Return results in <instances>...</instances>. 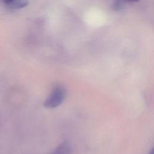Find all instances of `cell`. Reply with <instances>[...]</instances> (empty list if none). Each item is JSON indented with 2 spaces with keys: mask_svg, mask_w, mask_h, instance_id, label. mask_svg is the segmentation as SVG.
<instances>
[{
  "mask_svg": "<svg viewBox=\"0 0 154 154\" xmlns=\"http://www.w3.org/2000/svg\"><path fill=\"white\" fill-rule=\"evenodd\" d=\"M5 5L12 9H19L28 5V0H2Z\"/></svg>",
  "mask_w": 154,
  "mask_h": 154,
  "instance_id": "2",
  "label": "cell"
},
{
  "mask_svg": "<svg viewBox=\"0 0 154 154\" xmlns=\"http://www.w3.org/2000/svg\"><path fill=\"white\" fill-rule=\"evenodd\" d=\"M126 1H128V2H137L139 0H125Z\"/></svg>",
  "mask_w": 154,
  "mask_h": 154,
  "instance_id": "4",
  "label": "cell"
},
{
  "mask_svg": "<svg viewBox=\"0 0 154 154\" xmlns=\"http://www.w3.org/2000/svg\"><path fill=\"white\" fill-rule=\"evenodd\" d=\"M150 154H153V150L152 149L151 151H150Z\"/></svg>",
  "mask_w": 154,
  "mask_h": 154,
  "instance_id": "5",
  "label": "cell"
},
{
  "mask_svg": "<svg viewBox=\"0 0 154 154\" xmlns=\"http://www.w3.org/2000/svg\"><path fill=\"white\" fill-rule=\"evenodd\" d=\"M66 97L65 89L61 86L55 87L44 102L48 108H54L60 105Z\"/></svg>",
  "mask_w": 154,
  "mask_h": 154,
  "instance_id": "1",
  "label": "cell"
},
{
  "mask_svg": "<svg viewBox=\"0 0 154 154\" xmlns=\"http://www.w3.org/2000/svg\"><path fill=\"white\" fill-rule=\"evenodd\" d=\"M70 152V145L67 142L65 141L60 144L52 154H69Z\"/></svg>",
  "mask_w": 154,
  "mask_h": 154,
  "instance_id": "3",
  "label": "cell"
}]
</instances>
